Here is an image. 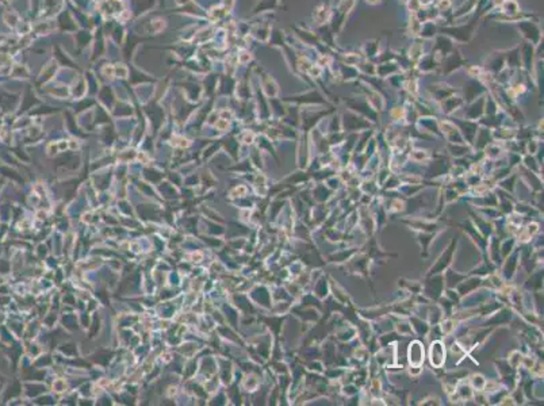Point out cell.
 <instances>
[{"instance_id":"9c48e42d","label":"cell","mask_w":544,"mask_h":406,"mask_svg":"<svg viewBox=\"0 0 544 406\" xmlns=\"http://www.w3.org/2000/svg\"><path fill=\"white\" fill-rule=\"evenodd\" d=\"M503 56H505V64H507L508 69L513 71V69H520L521 68L519 45L513 48V49L503 50Z\"/></svg>"},{"instance_id":"5bb4252c","label":"cell","mask_w":544,"mask_h":406,"mask_svg":"<svg viewBox=\"0 0 544 406\" xmlns=\"http://www.w3.org/2000/svg\"><path fill=\"white\" fill-rule=\"evenodd\" d=\"M499 10L503 15H513V14L519 13L520 6L516 0H503L502 5L499 6Z\"/></svg>"},{"instance_id":"6da1fadb","label":"cell","mask_w":544,"mask_h":406,"mask_svg":"<svg viewBox=\"0 0 544 406\" xmlns=\"http://www.w3.org/2000/svg\"><path fill=\"white\" fill-rule=\"evenodd\" d=\"M481 17H483L482 14L475 11V17L467 25L464 23V25L458 26H441V27H437V31H440L441 35L451 38L453 42H458V44L464 45V44H469L474 38L475 26L478 25Z\"/></svg>"},{"instance_id":"52a82bcc","label":"cell","mask_w":544,"mask_h":406,"mask_svg":"<svg viewBox=\"0 0 544 406\" xmlns=\"http://www.w3.org/2000/svg\"><path fill=\"white\" fill-rule=\"evenodd\" d=\"M330 13H332V9H330L328 3H324V2L320 3L313 11V21L316 27L328 23L330 18Z\"/></svg>"},{"instance_id":"7c38bea8","label":"cell","mask_w":544,"mask_h":406,"mask_svg":"<svg viewBox=\"0 0 544 406\" xmlns=\"http://www.w3.org/2000/svg\"><path fill=\"white\" fill-rule=\"evenodd\" d=\"M436 34L437 25L435 23V21H426L424 23H421L418 37L422 38V39H432V38L436 37Z\"/></svg>"},{"instance_id":"3957f363","label":"cell","mask_w":544,"mask_h":406,"mask_svg":"<svg viewBox=\"0 0 544 406\" xmlns=\"http://www.w3.org/2000/svg\"><path fill=\"white\" fill-rule=\"evenodd\" d=\"M516 26H517V29L520 30V33L523 35L524 41H528L535 46L540 45V42L543 39V33H541V29H540L537 21L525 19V21L517 22Z\"/></svg>"},{"instance_id":"5b68a950","label":"cell","mask_w":544,"mask_h":406,"mask_svg":"<svg viewBox=\"0 0 544 406\" xmlns=\"http://www.w3.org/2000/svg\"><path fill=\"white\" fill-rule=\"evenodd\" d=\"M466 62L467 60H464V58L462 57L460 52H459L458 49H453L452 52L445 57L444 71L443 72H444L445 75H449V73H452V72L458 71L459 68H462Z\"/></svg>"},{"instance_id":"4fadbf2b","label":"cell","mask_w":544,"mask_h":406,"mask_svg":"<svg viewBox=\"0 0 544 406\" xmlns=\"http://www.w3.org/2000/svg\"><path fill=\"white\" fill-rule=\"evenodd\" d=\"M477 3H478V0H466L462 6H459L458 10H455V11H453V18H456V19H458V18L464 17L466 14L473 13V11L475 10V7H477Z\"/></svg>"},{"instance_id":"30bf717a","label":"cell","mask_w":544,"mask_h":406,"mask_svg":"<svg viewBox=\"0 0 544 406\" xmlns=\"http://www.w3.org/2000/svg\"><path fill=\"white\" fill-rule=\"evenodd\" d=\"M401 72V65H398L397 62L394 61H387L382 62L380 65L376 66L375 76H379V77H387V76H394L397 73Z\"/></svg>"},{"instance_id":"9a60e30c","label":"cell","mask_w":544,"mask_h":406,"mask_svg":"<svg viewBox=\"0 0 544 406\" xmlns=\"http://www.w3.org/2000/svg\"><path fill=\"white\" fill-rule=\"evenodd\" d=\"M422 56H424V49H422V44H418V42H416V44H412V46H410V49H409V52H408L409 60H410V61H413V62H417L421 57H422Z\"/></svg>"},{"instance_id":"ba28073f","label":"cell","mask_w":544,"mask_h":406,"mask_svg":"<svg viewBox=\"0 0 544 406\" xmlns=\"http://www.w3.org/2000/svg\"><path fill=\"white\" fill-rule=\"evenodd\" d=\"M437 57L433 53L428 54V56H422V57L417 61V69L421 72V73H431V72L436 71L437 68Z\"/></svg>"},{"instance_id":"2e32d148","label":"cell","mask_w":544,"mask_h":406,"mask_svg":"<svg viewBox=\"0 0 544 406\" xmlns=\"http://www.w3.org/2000/svg\"><path fill=\"white\" fill-rule=\"evenodd\" d=\"M380 2L382 0H366V3L370 6H376V5H380Z\"/></svg>"},{"instance_id":"8992f818","label":"cell","mask_w":544,"mask_h":406,"mask_svg":"<svg viewBox=\"0 0 544 406\" xmlns=\"http://www.w3.org/2000/svg\"><path fill=\"white\" fill-rule=\"evenodd\" d=\"M507 68V64H505V56H503V52H495L489 57V60L486 61V68L485 71L490 75L495 76L497 73L502 71Z\"/></svg>"},{"instance_id":"277c9868","label":"cell","mask_w":544,"mask_h":406,"mask_svg":"<svg viewBox=\"0 0 544 406\" xmlns=\"http://www.w3.org/2000/svg\"><path fill=\"white\" fill-rule=\"evenodd\" d=\"M520 48V61L521 68L527 72V76H535V45H532L528 41H523Z\"/></svg>"},{"instance_id":"7a4b0ae2","label":"cell","mask_w":544,"mask_h":406,"mask_svg":"<svg viewBox=\"0 0 544 406\" xmlns=\"http://www.w3.org/2000/svg\"><path fill=\"white\" fill-rule=\"evenodd\" d=\"M355 2L356 0H340L338 5L332 10L328 25H329L330 30L333 31L334 35H338L344 25H345L346 18L349 15L351 10L354 9Z\"/></svg>"},{"instance_id":"8fae6325","label":"cell","mask_w":544,"mask_h":406,"mask_svg":"<svg viewBox=\"0 0 544 406\" xmlns=\"http://www.w3.org/2000/svg\"><path fill=\"white\" fill-rule=\"evenodd\" d=\"M362 54L366 57V60H374L379 54V41L378 39H371L366 41L364 45L362 46Z\"/></svg>"}]
</instances>
